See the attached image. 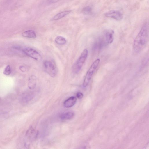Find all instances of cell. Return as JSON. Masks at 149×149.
Listing matches in <instances>:
<instances>
[{
    "mask_svg": "<svg viewBox=\"0 0 149 149\" xmlns=\"http://www.w3.org/2000/svg\"><path fill=\"white\" fill-rule=\"evenodd\" d=\"M148 40V28L147 23L145 24L135 38L133 44L134 51L139 53L146 46Z\"/></svg>",
    "mask_w": 149,
    "mask_h": 149,
    "instance_id": "cell-1",
    "label": "cell"
},
{
    "mask_svg": "<svg viewBox=\"0 0 149 149\" xmlns=\"http://www.w3.org/2000/svg\"><path fill=\"white\" fill-rule=\"evenodd\" d=\"M88 55V50L84 49L72 67V70L73 73L77 74L80 71L86 60Z\"/></svg>",
    "mask_w": 149,
    "mask_h": 149,
    "instance_id": "cell-2",
    "label": "cell"
},
{
    "mask_svg": "<svg viewBox=\"0 0 149 149\" xmlns=\"http://www.w3.org/2000/svg\"><path fill=\"white\" fill-rule=\"evenodd\" d=\"M100 61V59H97L93 62L90 67L86 73L84 81V87H86L88 84L93 74L99 65Z\"/></svg>",
    "mask_w": 149,
    "mask_h": 149,
    "instance_id": "cell-3",
    "label": "cell"
},
{
    "mask_svg": "<svg viewBox=\"0 0 149 149\" xmlns=\"http://www.w3.org/2000/svg\"><path fill=\"white\" fill-rule=\"evenodd\" d=\"M43 66L45 71L52 77H54L56 75L57 71L56 67L51 61L45 60L43 63Z\"/></svg>",
    "mask_w": 149,
    "mask_h": 149,
    "instance_id": "cell-4",
    "label": "cell"
},
{
    "mask_svg": "<svg viewBox=\"0 0 149 149\" xmlns=\"http://www.w3.org/2000/svg\"><path fill=\"white\" fill-rule=\"evenodd\" d=\"M22 50L26 55L36 61H39L41 60L42 57L40 54L33 48L26 47Z\"/></svg>",
    "mask_w": 149,
    "mask_h": 149,
    "instance_id": "cell-5",
    "label": "cell"
},
{
    "mask_svg": "<svg viewBox=\"0 0 149 149\" xmlns=\"http://www.w3.org/2000/svg\"><path fill=\"white\" fill-rule=\"evenodd\" d=\"M106 17L114 19L118 21L122 20L123 18V15L119 11L116 10H111L105 14Z\"/></svg>",
    "mask_w": 149,
    "mask_h": 149,
    "instance_id": "cell-6",
    "label": "cell"
},
{
    "mask_svg": "<svg viewBox=\"0 0 149 149\" xmlns=\"http://www.w3.org/2000/svg\"><path fill=\"white\" fill-rule=\"evenodd\" d=\"M33 97L34 95L31 92L24 93L20 95L19 101L22 104L26 103L31 100Z\"/></svg>",
    "mask_w": 149,
    "mask_h": 149,
    "instance_id": "cell-7",
    "label": "cell"
},
{
    "mask_svg": "<svg viewBox=\"0 0 149 149\" xmlns=\"http://www.w3.org/2000/svg\"><path fill=\"white\" fill-rule=\"evenodd\" d=\"M77 98L75 97H71L64 101L63 103L64 106L66 108L71 107L75 104Z\"/></svg>",
    "mask_w": 149,
    "mask_h": 149,
    "instance_id": "cell-8",
    "label": "cell"
},
{
    "mask_svg": "<svg viewBox=\"0 0 149 149\" xmlns=\"http://www.w3.org/2000/svg\"><path fill=\"white\" fill-rule=\"evenodd\" d=\"M114 31L112 30L107 31L105 33V37L107 42L109 44L112 43L113 40Z\"/></svg>",
    "mask_w": 149,
    "mask_h": 149,
    "instance_id": "cell-9",
    "label": "cell"
},
{
    "mask_svg": "<svg viewBox=\"0 0 149 149\" xmlns=\"http://www.w3.org/2000/svg\"><path fill=\"white\" fill-rule=\"evenodd\" d=\"M22 35L23 37L29 38H35L36 37L35 32L32 30L25 31L23 32Z\"/></svg>",
    "mask_w": 149,
    "mask_h": 149,
    "instance_id": "cell-10",
    "label": "cell"
},
{
    "mask_svg": "<svg viewBox=\"0 0 149 149\" xmlns=\"http://www.w3.org/2000/svg\"><path fill=\"white\" fill-rule=\"evenodd\" d=\"M36 77L34 75H32L29 78L28 86L29 89H34L36 87Z\"/></svg>",
    "mask_w": 149,
    "mask_h": 149,
    "instance_id": "cell-11",
    "label": "cell"
},
{
    "mask_svg": "<svg viewBox=\"0 0 149 149\" xmlns=\"http://www.w3.org/2000/svg\"><path fill=\"white\" fill-rule=\"evenodd\" d=\"M71 12V10H68L63 11L58 13L56 14L53 17V19L57 20L62 18L66 15L69 14Z\"/></svg>",
    "mask_w": 149,
    "mask_h": 149,
    "instance_id": "cell-12",
    "label": "cell"
},
{
    "mask_svg": "<svg viewBox=\"0 0 149 149\" xmlns=\"http://www.w3.org/2000/svg\"><path fill=\"white\" fill-rule=\"evenodd\" d=\"M74 115V112L69 111L61 114L60 116V118L63 120H68L72 118Z\"/></svg>",
    "mask_w": 149,
    "mask_h": 149,
    "instance_id": "cell-13",
    "label": "cell"
},
{
    "mask_svg": "<svg viewBox=\"0 0 149 149\" xmlns=\"http://www.w3.org/2000/svg\"><path fill=\"white\" fill-rule=\"evenodd\" d=\"M55 42L59 45H64L66 43V40L64 37L61 36H57L55 39Z\"/></svg>",
    "mask_w": 149,
    "mask_h": 149,
    "instance_id": "cell-14",
    "label": "cell"
},
{
    "mask_svg": "<svg viewBox=\"0 0 149 149\" xmlns=\"http://www.w3.org/2000/svg\"><path fill=\"white\" fill-rule=\"evenodd\" d=\"M82 11L83 13L85 15H90L92 12V9L91 7L87 6L84 7Z\"/></svg>",
    "mask_w": 149,
    "mask_h": 149,
    "instance_id": "cell-15",
    "label": "cell"
},
{
    "mask_svg": "<svg viewBox=\"0 0 149 149\" xmlns=\"http://www.w3.org/2000/svg\"><path fill=\"white\" fill-rule=\"evenodd\" d=\"M11 72V70L10 66L9 65H8L5 68L3 73L6 75H9L10 74Z\"/></svg>",
    "mask_w": 149,
    "mask_h": 149,
    "instance_id": "cell-16",
    "label": "cell"
},
{
    "mask_svg": "<svg viewBox=\"0 0 149 149\" xmlns=\"http://www.w3.org/2000/svg\"><path fill=\"white\" fill-rule=\"evenodd\" d=\"M83 93L80 92H78L76 93L77 97L79 99H81L83 97Z\"/></svg>",
    "mask_w": 149,
    "mask_h": 149,
    "instance_id": "cell-17",
    "label": "cell"
},
{
    "mask_svg": "<svg viewBox=\"0 0 149 149\" xmlns=\"http://www.w3.org/2000/svg\"><path fill=\"white\" fill-rule=\"evenodd\" d=\"M60 0H49L50 2L52 3H56Z\"/></svg>",
    "mask_w": 149,
    "mask_h": 149,
    "instance_id": "cell-18",
    "label": "cell"
}]
</instances>
